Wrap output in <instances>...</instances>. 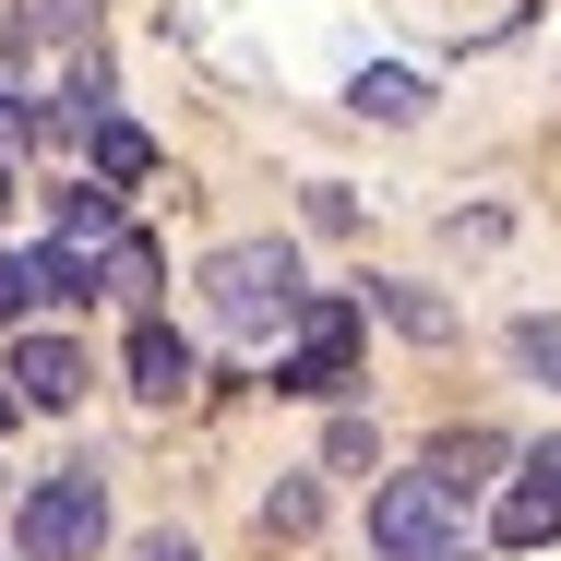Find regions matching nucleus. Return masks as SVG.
Here are the masks:
<instances>
[{
    "label": "nucleus",
    "mask_w": 561,
    "mask_h": 561,
    "mask_svg": "<svg viewBox=\"0 0 561 561\" xmlns=\"http://www.w3.org/2000/svg\"><path fill=\"white\" fill-rule=\"evenodd\" d=\"M156 275H168V263H156V239H131V227L96 251V287H108V299H131V311L156 299Z\"/></svg>",
    "instance_id": "10"
},
{
    "label": "nucleus",
    "mask_w": 561,
    "mask_h": 561,
    "mask_svg": "<svg viewBox=\"0 0 561 561\" xmlns=\"http://www.w3.org/2000/svg\"><path fill=\"white\" fill-rule=\"evenodd\" d=\"M514 358H526L538 382H561V323H514Z\"/></svg>",
    "instance_id": "16"
},
{
    "label": "nucleus",
    "mask_w": 561,
    "mask_h": 561,
    "mask_svg": "<svg viewBox=\"0 0 561 561\" xmlns=\"http://www.w3.org/2000/svg\"><path fill=\"white\" fill-rule=\"evenodd\" d=\"M48 204H60V239H72V251H108L119 239V192L108 180H72V192H48Z\"/></svg>",
    "instance_id": "8"
},
{
    "label": "nucleus",
    "mask_w": 561,
    "mask_h": 561,
    "mask_svg": "<svg viewBox=\"0 0 561 561\" xmlns=\"http://www.w3.org/2000/svg\"><path fill=\"white\" fill-rule=\"evenodd\" d=\"M311 514H323V502H311V478H287V490H275V502H263V526H275V538H299V526H311Z\"/></svg>",
    "instance_id": "17"
},
{
    "label": "nucleus",
    "mask_w": 561,
    "mask_h": 561,
    "mask_svg": "<svg viewBox=\"0 0 561 561\" xmlns=\"http://www.w3.org/2000/svg\"><path fill=\"white\" fill-rule=\"evenodd\" d=\"M0 204H12V156H0Z\"/></svg>",
    "instance_id": "24"
},
{
    "label": "nucleus",
    "mask_w": 561,
    "mask_h": 561,
    "mask_svg": "<svg viewBox=\"0 0 561 561\" xmlns=\"http://www.w3.org/2000/svg\"><path fill=\"white\" fill-rule=\"evenodd\" d=\"M204 311H216L227 335H287V323L311 311L299 251H287V239H227L216 263H204Z\"/></svg>",
    "instance_id": "1"
},
{
    "label": "nucleus",
    "mask_w": 561,
    "mask_h": 561,
    "mask_svg": "<svg viewBox=\"0 0 561 561\" xmlns=\"http://www.w3.org/2000/svg\"><path fill=\"white\" fill-rule=\"evenodd\" d=\"M346 108H358V119H419V108H431V84H419V72H358Z\"/></svg>",
    "instance_id": "12"
},
{
    "label": "nucleus",
    "mask_w": 561,
    "mask_h": 561,
    "mask_svg": "<svg viewBox=\"0 0 561 561\" xmlns=\"http://www.w3.org/2000/svg\"><path fill=\"white\" fill-rule=\"evenodd\" d=\"M370 550H382V561H443V550H466V538H454V490L431 478V466L370 490Z\"/></svg>",
    "instance_id": "3"
},
{
    "label": "nucleus",
    "mask_w": 561,
    "mask_h": 561,
    "mask_svg": "<svg viewBox=\"0 0 561 561\" xmlns=\"http://www.w3.org/2000/svg\"><path fill=\"white\" fill-rule=\"evenodd\" d=\"M131 561H192V538H144V550H131Z\"/></svg>",
    "instance_id": "21"
},
{
    "label": "nucleus",
    "mask_w": 561,
    "mask_h": 561,
    "mask_svg": "<svg viewBox=\"0 0 561 561\" xmlns=\"http://www.w3.org/2000/svg\"><path fill=\"white\" fill-rule=\"evenodd\" d=\"M12 419H24V394H12V370H0V431H12Z\"/></svg>",
    "instance_id": "23"
},
{
    "label": "nucleus",
    "mask_w": 561,
    "mask_h": 561,
    "mask_svg": "<svg viewBox=\"0 0 561 561\" xmlns=\"http://www.w3.org/2000/svg\"><path fill=\"white\" fill-rule=\"evenodd\" d=\"M443 561H478V550H443Z\"/></svg>",
    "instance_id": "25"
},
{
    "label": "nucleus",
    "mask_w": 561,
    "mask_h": 561,
    "mask_svg": "<svg viewBox=\"0 0 561 561\" xmlns=\"http://www.w3.org/2000/svg\"><path fill=\"white\" fill-rule=\"evenodd\" d=\"M84 168H96L108 192H131V180H156V131H131V119H96V131H84Z\"/></svg>",
    "instance_id": "7"
},
{
    "label": "nucleus",
    "mask_w": 561,
    "mask_h": 561,
    "mask_svg": "<svg viewBox=\"0 0 561 561\" xmlns=\"http://www.w3.org/2000/svg\"><path fill=\"white\" fill-rule=\"evenodd\" d=\"M0 370H12L24 407H72V394H84V346H72V335H12Z\"/></svg>",
    "instance_id": "5"
},
{
    "label": "nucleus",
    "mask_w": 561,
    "mask_h": 561,
    "mask_svg": "<svg viewBox=\"0 0 561 561\" xmlns=\"http://www.w3.org/2000/svg\"><path fill=\"white\" fill-rule=\"evenodd\" d=\"M24 263H36V299H96V251L48 239V251H24Z\"/></svg>",
    "instance_id": "13"
},
{
    "label": "nucleus",
    "mask_w": 561,
    "mask_h": 561,
    "mask_svg": "<svg viewBox=\"0 0 561 561\" xmlns=\"http://www.w3.org/2000/svg\"><path fill=\"white\" fill-rule=\"evenodd\" d=\"M12 48H24V12H0V60H12Z\"/></svg>",
    "instance_id": "22"
},
{
    "label": "nucleus",
    "mask_w": 561,
    "mask_h": 561,
    "mask_svg": "<svg viewBox=\"0 0 561 561\" xmlns=\"http://www.w3.org/2000/svg\"><path fill=\"white\" fill-rule=\"evenodd\" d=\"M12 550L24 561H96L108 550V478H96V466H48V478L12 502Z\"/></svg>",
    "instance_id": "2"
},
{
    "label": "nucleus",
    "mask_w": 561,
    "mask_h": 561,
    "mask_svg": "<svg viewBox=\"0 0 561 561\" xmlns=\"http://www.w3.org/2000/svg\"><path fill=\"white\" fill-rule=\"evenodd\" d=\"M550 538H561V490H550V478L502 490V550H550Z\"/></svg>",
    "instance_id": "9"
},
{
    "label": "nucleus",
    "mask_w": 561,
    "mask_h": 561,
    "mask_svg": "<svg viewBox=\"0 0 561 561\" xmlns=\"http://www.w3.org/2000/svg\"><path fill=\"white\" fill-rule=\"evenodd\" d=\"M24 36L72 48V36H96V0H24Z\"/></svg>",
    "instance_id": "14"
},
{
    "label": "nucleus",
    "mask_w": 561,
    "mask_h": 561,
    "mask_svg": "<svg viewBox=\"0 0 561 561\" xmlns=\"http://www.w3.org/2000/svg\"><path fill=\"white\" fill-rule=\"evenodd\" d=\"M526 478H550V490H561V431H550L538 454H526Z\"/></svg>",
    "instance_id": "20"
},
{
    "label": "nucleus",
    "mask_w": 561,
    "mask_h": 561,
    "mask_svg": "<svg viewBox=\"0 0 561 561\" xmlns=\"http://www.w3.org/2000/svg\"><path fill=\"white\" fill-rule=\"evenodd\" d=\"M24 311H36V263H24V251H0V323H24Z\"/></svg>",
    "instance_id": "18"
},
{
    "label": "nucleus",
    "mask_w": 561,
    "mask_h": 561,
    "mask_svg": "<svg viewBox=\"0 0 561 561\" xmlns=\"http://www.w3.org/2000/svg\"><path fill=\"white\" fill-rule=\"evenodd\" d=\"M180 382H192V346L168 335V323H131V394L144 407H180Z\"/></svg>",
    "instance_id": "6"
},
{
    "label": "nucleus",
    "mask_w": 561,
    "mask_h": 561,
    "mask_svg": "<svg viewBox=\"0 0 561 561\" xmlns=\"http://www.w3.org/2000/svg\"><path fill=\"white\" fill-rule=\"evenodd\" d=\"M382 311H394L407 335H431V346L454 335V311H443V299H431V287H382Z\"/></svg>",
    "instance_id": "15"
},
{
    "label": "nucleus",
    "mask_w": 561,
    "mask_h": 561,
    "mask_svg": "<svg viewBox=\"0 0 561 561\" xmlns=\"http://www.w3.org/2000/svg\"><path fill=\"white\" fill-rule=\"evenodd\" d=\"M12 144H36V108H24V96H0V156H12Z\"/></svg>",
    "instance_id": "19"
},
{
    "label": "nucleus",
    "mask_w": 561,
    "mask_h": 561,
    "mask_svg": "<svg viewBox=\"0 0 561 561\" xmlns=\"http://www.w3.org/2000/svg\"><path fill=\"white\" fill-rule=\"evenodd\" d=\"M490 466H502V431H443V443H431V478H443L454 502H466Z\"/></svg>",
    "instance_id": "11"
},
{
    "label": "nucleus",
    "mask_w": 561,
    "mask_h": 561,
    "mask_svg": "<svg viewBox=\"0 0 561 561\" xmlns=\"http://www.w3.org/2000/svg\"><path fill=\"white\" fill-rule=\"evenodd\" d=\"M358 370V299H311L299 311V346L275 358V394H335Z\"/></svg>",
    "instance_id": "4"
}]
</instances>
